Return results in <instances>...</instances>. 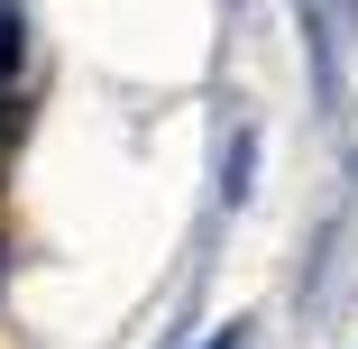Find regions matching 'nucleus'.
Returning <instances> with one entry per match:
<instances>
[{
    "instance_id": "obj_1",
    "label": "nucleus",
    "mask_w": 358,
    "mask_h": 349,
    "mask_svg": "<svg viewBox=\"0 0 358 349\" xmlns=\"http://www.w3.org/2000/svg\"><path fill=\"white\" fill-rule=\"evenodd\" d=\"M294 19H303V46H313V92L331 101L340 92V0H294Z\"/></svg>"
},
{
    "instance_id": "obj_2",
    "label": "nucleus",
    "mask_w": 358,
    "mask_h": 349,
    "mask_svg": "<svg viewBox=\"0 0 358 349\" xmlns=\"http://www.w3.org/2000/svg\"><path fill=\"white\" fill-rule=\"evenodd\" d=\"M10 64H19V10L0 0V74H10Z\"/></svg>"
},
{
    "instance_id": "obj_3",
    "label": "nucleus",
    "mask_w": 358,
    "mask_h": 349,
    "mask_svg": "<svg viewBox=\"0 0 358 349\" xmlns=\"http://www.w3.org/2000/svg\"><path fill=\"white\" fill-rule=\"evenodd\" d=\"M211 349H239V331H221V340H211Z\"/></svg>"
}]
</instances>
